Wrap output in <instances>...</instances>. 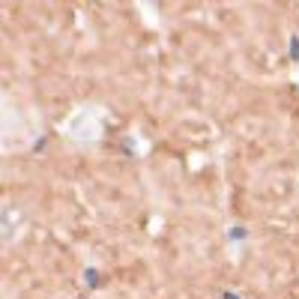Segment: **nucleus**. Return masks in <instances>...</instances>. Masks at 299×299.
<instances>
[{
  "instance_id": "obj_2",
  "label": "nucleus",
  "mask_w": 299,
  "mask_h": 299,
  "mask_svg": "<svg viewBox=\"0 0 299 299\" xmlns=\"http://www.w3.org/2000/svg\"><path fill=\"white\" fill-rule=\"evenodd\" d=\"M290 57L299 63V36H290Z\"/></svg>"
},
{
  "instance_id": "obj_3",
  "label": "nucleus",
  "mask_w": 299,
  "mask_h": 299,
  "mask_svg": "<svg viewBox=\"0 0 299 299\" xmlns=\"http://www.w3.org/2000/svg\"><path fill=\"white\" fill-rule=\"evenodd\" d=\"M245 236H248L245 228H233V231H231V239H245Z\"/></svg>"
},
{
  "instance_id": "obj_1",
  "label": "nucleus",
  "mask_w": 299,
  "mask_h": 299,
  "mask_svg": "<svg viewBox=\"0 0 299 299\" xmlns=\"http://www.w3.org/2000/svg\"><path fill=\"white\" fill-rule=\"evenodd\" d=\"M84 278H87V284H90V287H96V284H99V275H96V269H93V266L84 272Z\"/></svg>"
},
{
  "instance_id": "obj_4",
  "label": "nucleus",
  "mask_w": 299,
  "mask_h": 299,
  "mask_svg": "<svg viewBox=\"0 0 299 299\" xmlns=\"http://www.w3.org/2000/svg\"><path fill=\"white\" fill-rule=\"evenodd\" d=\"M222 299H239V296H236L233 290H225V293H222Z\"/></svg>"
}]
</instances>
